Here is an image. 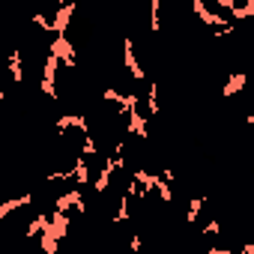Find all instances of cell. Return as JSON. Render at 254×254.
I'll return each mask as SVG.
<instances>
[{"label":"cell","mask_w":254,"mask_h":254,"mask_svg":"<svg viewBox=\"0 0 254 254\" xmlns=\"http://www.w3.org/2000/svg\"><path fill=\"white\" fill-rule=\"evenodd\" d=\"M63 66V60L57 57V54H48L45 60H42V78H39V90L48 96V99H60V90H57V69Z\"/></svg>","instance_id":"obj_1"},{"label":"cell","mask_w":254,"mask_h":254,"mask_svg":"<svg viewBox=\"0 0 254 254\" xmlns=\"http://www.w3.org/2000/svg\"><path fill=\"white\" fill-rule=\"evenodd\" d=\"M48 54H57L66 69H75V63H78V54H75V45H72L69 33L66 36H51L48 39Z\"/></svg>","instance_id":"obj_2"},{"label":"cell","mask_w":254,"mask_h":254,"mask_svg":"<svg viewBox=\"0 0 254 254\" xmlns=\"http://www.w3.org/2000/svg\"><path fill=\"white\" fill-rule=\"evenodd\" d=\"M123 66L129 69V75H132V81H144V66H141V60L135 57V42L132 39H123Z\"/></svg>","instance_id":"obj_3"},{"label":"cell","mask_w":254,"mask_h":254,"mask_svg":"<svg viewBox=\"0 0 254 254\" xmlns=\"http://www.w3.org/2000/svg\"><path fill=\"white\" fill-rule=\"evenodd\" d=\"M72 15H75V3H63V6H57V12L51 15V21H54V36H66Z\"/></svg>","instance_id":"obj_4"},{"label":"cell","mask_w":254,"mask_h":254,"mask_svg":"<svg viewBox=\"0 0 254 254\" xmlns=\"http://www.w3.org/2000/svg\"><path fill=\"white\" fill-rule=\"evenodd\" d=\"M33 200H36V197H33V191H24V194H18V197H9V200H3V203H0V218H9L12 212H18V209H27Z\"/></svg>","instance_id":"obj_5"},{"label":"cell","mask_w":254,"mask_h":254,"mask_svg":"<svg viewBox=\"0 0 254 254\" xmlns=\"http://www.w3.org/2000/svg\"><path fill=\"white\" fill-rule=\"evenodd\" d=\"M6 69H9V78H12V84H24V51H21V48H12Z\"/></svg>","instance_id":"obj_6"},{"label":"cell","mask_w":254,"mask_h":254,"mask_svg":"<svg viewBox=\"0 0 254 254\" xmlns=\"http://www.w3.org/2000/svg\"><path fill=\"white\" fill-rule=\"evenodd\" d=\"M245 84H248V72H230V78H227V84L221 87V96L224 99H230V96H236V93H242L245 90Z\"/></svg>","instance_id":"obj_7"},{"label":"cell","mask_w":254,"mask_h":254,"mask_svg":"<svg viewBox=\"0 0 254 254\" xmlns=\"http://www.w3.org/2000/svg\"><path fill=\"white\" fill-rule=\"evenodd\" d=\"M203 206H206V194L191 197V200H189V209H186V221H189V224H194V221H197V215L203 212Z\"/></svg>","instance_id":"obj_8"},{"label":"cell","mask_w":254,"mask_h":254,"mask_svg":"<svg viewBox=\"0 0 254 254\" xmlns=\"http://www.w3.org/2000/svg\"><path fill=\"white\" fill-rule=\"evenodd\" d=\"M150 30L162 33V0H150Z\"/></svg>","instance_id":"obj_9"},{"label":"cell","mask_w":254,"mask_h":254,"mask_svg":"<svg viewBox=\"0 0 254 254\" xmlns=\"http://www.w3.org/2000/svg\"><path fill=\"white\" fill-rule=\"evenodd\" d=\"M200 233H203V236H218V233H221V221H218V218H209Z\"/></svg>","instance_id":"obj_10"},{"label":"cell","mask_w":254,"mask_h":254,"mask_svg":"<svg viewBox=\"0 0 254 254\" xmlns=\"http://www.w3.org/2000/svg\"><path fill=\"white\" fill-rule=\"evenodd\" d=\"M245 123H248V126H254V111H251V114H245Z\"/></svg>","instance_id":"obj_11"},{"label":"cell","mask_w":254,"mask_h":254,"mask_svg":"<svg viewBox=\"0 0 254 254\" xmlns=\"http://www.w3.org/2000/svg\"><path fill=\"white\" fill-rule=\"evenodd\" d=\"M48 3H54V6H63V3H66V0H48Z\"/></svg>","instance_id":"obj_12"}]
</instances>
